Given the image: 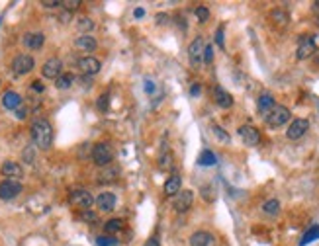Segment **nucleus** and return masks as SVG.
<instances>
[{
  "label": "nucleus",
  "mask_w": 319,
  "mask_h": 246,
  "mask_svg": "<svg viewBox=\"0 0 319 246\" xmlns=\"http://www.w3.org/2000/svg\"><path fill=\"white\" fill-rule=\"evenodd\" d=\"M70 203L74 205V207H78V209H90V205L94 203V198L90 196V192H86V190H76V192H72L70 194Z\"/></svg>",
  "instance_id": "obj_8"
},
{
  "label": "nucleus",
  "mask_w": 319,
  "mask_h": 246,
  "mask_svg": "<svg viewBox=\"0 0 319 246\" xmlns=\"http://www.w3.org/2000/svg\"><path fill=\"white\" fill-rule=\"evenodd\" d=\"M61 68H63L61 59L51 57L49 61H46V65L42 67V74H44L46 78H59V76H61Z\"/></svg>",
  "instance_id": "obj_12"
},
{
  "label": "nucleus",
  "mask_w": 319,
  "mask_h": 246,
  "mask_svg": "<svg viewBox=\"0 0 319 246\" xmlns=\"http://www.w3.org/2000/svg\"><path fill=\"white\" fill-rule=\"evenodd\" d=\"M72 82H74V76L72 74H61L59 78H55V86L59 90H67V88H70L72 86Z\"/></svg>",
  "instance_id": "obj_24"
},
{
  "label": "nucleus",
  "mask_w": 319,
  "mask_h": 246,
  "mask_svg": "<svg viewBox=\"0 0 319 246\" xmlns=\"http://www.w3.org/2000/svg\"><path fill=\"white\" fill-rule=\"evenodd\" d=\"M164 20H168V16H164V14H159V16H157V22L159 23H164Z\"/></svg>",
  "instance_id": "obj_47"
},
{
  "label": "nucleus",
  "mask_w": 319,
  "mask_h": 246,
  "mask_svg": "<svg viewBox=\"0 0 319 246\" xmlns=\"http://www.w3.org/2000/svg\"><path fill=\"white\" fill-rule=\"evenodd\" d=\"M204 49H206L204 37H196L190 43V47H188V59H190L192 67H200L204 63Z\"/></svg>",
  "instance_id": "obj_3"
},
{
  "label": "nucleus",
  "mask_w": 319,
  "mask_h": 246,
  "mask_svg": "<svg viewBox=\"0 0 319 246\" xmlns=\"http://www.w3.org/2000/svg\"><path fill=\"white\" fill-rule=\"evenodd\" d=\"M2 104H4V108H6V110H14V112H16L24 102H22V98H20V94H18V92H12V90H10V92H6V94H4Z\"/></svg>",
  "instance_id": "obj_18"
},
{
  "label": "nucleus",
  "mask_w": 319,
  "mask_h": 246,
  "mask_svg": "<svg viewBox=\"0 0 319 246\" xmlns=\"http://www.w3.org/2000/svg\"><path fill=\"white\" fill-rule=\"evenodd\" d=\"M272 20L276 23H280V25H286V23H288V14H286V12H282V10H274Z\"/></svg>",
  "instance_id": "obj_31"
},
{
  "label": "nucleus",
  "mask_w": 319,
  "mask_h": 246,
  "mask_svg": "<svg viewBox=\"0 0 319 246\" xmlns=\"http://www.w3.org/2000/svg\"><path fill=\"white\" fill-rule=\"evenodd\" d=\"M145 246H159V241H157V237H151L147 243H145Z\"/></svg>",
  "instance_id": "obj_43"
},
{
  "label": "nucleus",
  "mask_w": 319,
  "mask_h": 246,
  "mask_svg": "<svg viewBox=\"0 0 319 246\" xmlns=\"http://www.w3.org/2000/svg\"><path fill=\"white\" fill-rule=\"evenodd\" d=\"M120 245V241H116L114 237H98L96 239V246H118Z\"/></svg>",
  "instance_id": "obj_30"
},
{
  "label": "nucleus",
  "mask_w": 319,
  "mask_h": 246,
  "mask_svg": "<svg viewBox=\"0 0 319 246\" xmlns=\"http://www.w3.org/2000/svg\"><path fill=\"white\" fill-rule=\"evenodd\" d=\"M0 172H2V174H4L8 180H16V182H18V178H22L24 176L22 166H20L18 162H12V160L4 162V164H2V168H0Z\"/></svg>",
  "instance_id": "obj_14"
},
{
  "label": "nucleus",
  "mask_w": 319,
  "mask_h": 246,
  "mask_svg": "<svg viewBox=\"0 0 319 246\" xmlns=\"http://www.w3.org/2000/svg\"><path fill=\"white\" fill-rule=\"evenodd\" d=\"M68 18H70V16H68V12H67V14H63V16H61V20H63V22H68Z\"/></svg>",
  "instance_id": "obj_48"
},
{
  "label": "nucleus",
  "mask_w": 319,
  "mask_h": 246,
  "mask_svg": "<svg viewBox=\"0 0 319 246\" xmlns=\"http://www.w3.org/2000/svg\"><path fill=\"white\" fill-rule=\"evenodd\" d=\"M318 25H319V18H318Z\"/></svg>",
  "instance_id": "obj_49"
},
{
  "label": "nucleus",
  "mask_w": 319,
  "mask_h": 246,
  "mask_svg": "<svg viewBox=\"0 0 319 246\" xmlns=\"http://www.w3.org/2000/svg\"><path fill=\"white\" fill-rule=\"evenodd\" d=\"M216 43L220 45L222 49L226 47V43H224V25H220V27H218V31H216Z\"/></svg>",
  "instance_id": "obj_36"
},
{
  "label": "nucleus",
  "mask_w": 319,
  "mask_h": 246,
  "mask_svg": "<svg viewBox=\"0 0 319 246\" xmlns=\"http://www.w3.org/2000/svg\"><path fill=\"white\" fill-rule=\"evenodd\" d=\"M145 92H147V94L155 92V82H153V80H145Z\"/></svg>",
  "instance_id": "obj_41"
},
{
  "label": "nucleus",
  "mask_w": 319,
  "mask_h": 246,
  "mask_svg": "<svg viewBox=\"0 0 319 246\" xmlns=\"http://www.w3.org/2000/svg\"><path fill=\"white\" fill-rule=\"evenodd\" d=\"M316 39L312 37V35H302L300 37V43H298V51H296V57L300 61H304V59H308V57H312L314 53H316Z\"/></svg>",
  "instance_id": "obj_5"
},
{
  "label": "nucleus",
  "mask_w": 319,
  "mask_h": 246,
  "mask_svg": "<svg viewBox=\"0 0 319 246\" xmlns=\"http://www.w3.org/2000/svg\"><path fill=\"white\" fill-rule=\"evenodd\" d=\"M32 137H34V143L40 147V149H49L51 143H53V127L47 119H36L34 125H32Z\"/></svg>",
  "instance_id": "obj_1"
},
{
  "label": "nucleus",
  "mask_w": 319,
  "mask_h": 246,
  "mask_svg": "<svg viewBox=\"0 0 319 246\" xmlns=\"http://www.w3.org/2000/svg\"><path fill=\"white\" fill-rule=\"evenodd\" d=\"M218 162V158H216V155L212 153V151H204L202 155H200V158H198V164L200 166H214Z\"/></svg>",
  "instance_id": "obj_26"
},
{
  "label": "nucleus",
  "mask_w": 319,
  "mask_h": 246,
  "mask_svg": "<svg viewBox=\"0 0 319 246\" xmlns=\"http://www.w3.org/2000/svg\"><path fill=\"white\" fill-rule=\"evenodd\" d=\"M262 211H264L266 215H270V217L278 215V211H280V202H278V200H268V202L262 205Z\"/></svg>",
  "instance_id": "obj_27"
},
{
  "label": "nucleus",
  "mask_w": 319,
  "mask_h": 246,
  "mask_svg": "<svg viewBox=\"0 0 319 246\" xmlns=\"http://www.w3.org/2000/svg\"><path fill=\"white\" fill-rule=\"evenodd\" d=\"M26 115H28V108H24V104H22V106L16 110V117H18V119H24Z\"/></svg>",
  "instance_id": "obj_40"
},
{
  "label": "nucleus",
  "mask_w": 319,
  "mask_h": 246,
  "mask_svg": "<svg viewBox=\"0 0 319 246\" xmlns=\"http://www.w3.org/2000/svg\"><path fill=\"white\" fill-rule=\"evenodd\" d=\"M190 94H192V96H198V94H200V84H194L192 90H190Z\"/></svg>",
  "instance_id": "obj_45"
},
{
  "label": "nucleus",
  "mask_w": 319,
  "mask_h": 246,
  "mask_svg": "<svg viewBox=\"0 0 319 246\" xmlns=\"http://www.w3.org/2000/svg\"><path fill=\"white\" fill-rule=\"evenodd\" d=\"M196 18H198V22H208V18H210V10L206 8V6H198L196 8Z\"/></svg>",
  "instance_id": "obj_33"
},
{
  "label": "nucleus",
  "mask_w": 319,
  "mask_h": 246,
  "mask_svg": "<svg viewBox=\"0 0 319 246\" xmlns=\"http://www.w3.org/2000/svg\"><path fill=\"white\" fill-rule=\"evenodd\" d=\"M96 205H98L100 211H112L116 207V196L110 192H104L96 198Z\"/></svg>",
  "instance_id": "obj_17"
},
{
  "label": "nucleus",
  "mask_w": 319,
  "mask_h": 246,
  "mask_svg": "<svg viewBox=\"0 0 319 246\" xmlns=\"http://www.w3.org/2000/svg\"><path fill=\"white\" fill-rule=\"evenodd\" d=\"M312 10H314V14H316V16H318V18H319V0H316V2H314V6H312Z\"/></svg>",
  "instance_id": "obj_46"
},
{
  "label": "nucleus",
  "mask_w": 319,
  "mask_h": 246,
  "mask_svg": "<svg viewBox=\"0 0 319 246\" xmlns=\"http://www.w3.org/2000/svg\"><path fill=\"white\" fill-rule=\"evenodd\" d=\"M18 194H22V184L16 182V180H4L0 184V200L8 202V200H14Z\"/></svg>",
  "instance_id": "obj_6"
},
{
  "label": "nucleus",
  "mask_w": 319,
  "mask_h": 246,
  "mask_svg": "<svg viewBox=\"0 0 319 246\" xmlns=\"http://www.w3.org/2000/svg\"><path fill=\"white\" fill-rule=\"evenodd\" d=\"M134 16H136V18H143V16H145V10H143V8H136Z\"/></svg>",
  "instance_id": "obj_44"
},
{
  "label": "nucleus",
  "mask_w": 319,
  "mask_h": 246,
  "mask_svg": "<svg viewBox=\"0 0 319 246\" xmlns=\"http://www.w3.org/2000/svg\"><path fill=\"white\" fill-rule=\"evenodd\" d=\"M239 135H241V139H243V143H245L247 147H256V145L260 143V133H258L256 127H252V125L239 127Z\"/></svg>",
  "instance_id": "obj_11"
},
{
  "label": "nucleus",
  "mask_w": 319,
  "mask_h": 246,
  "mask_svg": "<svg viewBox=\"0 0 319 246\" xmlns=\"http://www.w3.org/2000/svg\"><path fill=\"white\" fill-rule=\"evenodd\" d=\"M118 176H120V168H118V166H112V164H108V166H104V170L100 172L98 180H100L102 184H110V182H116Z\"/></svg>",
  "instance_id": "obj_20"
},
{
  "label": "nucleus",
  "mask_w": 319,
  "mask_h": 246,
  "mask_svg": "<svg viewBox=\"0 0 319 246\" xmlns=\"http://www.w3.org/2000/svg\"><path fill=\"white\" fill-rule=\"evenodd\" d=\"M190 246H218L216 237L208 231H198L190 237Z\"/></svg>",
  "instance_id": "obj_13"
},
{
  "label": "nucleus",
  "mask_w": 319,
  "mask_h": 246,
  "mask_svg": "<svg viewBox=\"0 0 319 246\" xmlns=\"http://www.w3.org/2000/svg\"><path fill=\"white\" fill-rule=\"evenodd\" d=\"M318 63H319V59H318Z\"/></svg>",
  "instance_id": "obj_50"
},
{
  "label": "nucleus",
  "mask_w": 319,
  "mask_h": 246,
  "mask_svg": "<svg viewBox=\"0 0 319 246\" xmlns=\"http://www.w3.org/2000/svg\"><path fill=\"white\" fill-rule=\"evenodd\" d=\"M122 227H124V223H122L120 219H110L108 223L104 225V233L110 237V235H114V233H120V231H122Z\"/></svg>",
  "instance_id": "obj_28"
},
{
  "label": "nucleus",
  "mask_w": 319,
  "mask_h": 246,
  "mask_svg": "<svg viewBox=\"0 0 319 246\" xmlns=\"http://www.w3.org/2000/svg\"><path fill=\"white\" fill-rule=\"evenodd\" d=\"M180 186H182V180L178 174H172L170 178H166L164 182V194L166 196H176L180 192Z\"/></svg>",
  "instance_id": "obj_19"
},
{
  "label": "nucleus",
  "mask_w": 319,
  "mask_h": 246,
  "mask_svg": "<svg viewBox=\"0 0 319 246\" xmlns=\"http://www.w3.org/2000/svg\"><path fill=\"white\" fill-rule=\"evenodd\" d=\"M308 129H310V121H308V119H294V121L290 123L286 135H288V139L296 141V139H302Z\"/></svg>",
  "instance_id": "obj_10"
},
{
  "label": "nucleus",
  "mask_w": 319,
  "mask_h": 246,
  "mask_svg": "<svg viewBox=\"0 0 319 246\" xmlns=\"http://www.w3.org/2000/svg\"><path fill=\"white\" fill-rule=\"evenodd\" d=\"M61 6H63L65 10H74V8L80 6V2H78V0H65V2H61Z\"/></svg>",
  "instance_id": "obj_37"
},
{
  "label": "nucleus",
  "mask_w": 319,
  "mask_h": 246,
  "mask_svg": "<svg viewBox=\"0 0 319 246\" xmlns=\"http://www.w3.org/2000/svg\"><path fill=\"white\" fill-rule=\"evenodd\" d=\"M204 63H206V65H212V63H214V47H212V45H206Z\"/></svg>",
  "instance_id": "obj_35"
},
{
  "label": "nucleus",
  "mask_w": 319,
  "mask_h": 246,
  "mask_svg": "<svg viewBox=\"0 0 319 246\" xmlns=\"http://www.w3.org/2000/svg\"><path fill=\"white\" fill-rule=\"evenodd\" d=\"M76 47L82 51H94L96 49V39L92 35H80L76 37Z\"/></svg>",
  "instance_id": "obj_23"
},
{
  "label": "nucleus",
  "mask_w": 319,
  "mask_h": 246,
  "mask_svg": "<svg viewBox=\"0 0 319 246\" xmlns=\"http://www.w3.org/2000/svg\"><path fill=\"white\" fill-rule=\"evenodd\" d=\"M80 219H82V221H88V223H94V221L98 219V215H96L94 211H90V209H84V211L80 213Z\"/></svg>",
  "instance_id": "obj_34"
},
{
  "label": "nucleus",
  "mask_w": 319,
  "mask_h": 246,
  "mask_svg": "<svg viewBox=\"0 0 319 246\" xmlns=\"http://www.w3.org/2000/svg\"><path fill=\"white\" fill-rule=\"evenodd\" d=\"M32 68H34V59H32L30 55H18V57L12 61V70H14V74H18V76L28 74Z\"/></svg>",
  "instance_id": "obj_9"
},
{
  "label": "nucleus",
  "mask_w": 319,
  "mask_h": 246,
  "mask_svg": "<svg viewBox=\"0 0 319 246\" xmlns=\"http://www.w3.org/2000/svg\"><path fill=\"white\" fill-rule=\"evenodd\" d=\"M264 119L270 127H282L290 119V110L284 108V106H274L272 110L264 115Z\"/></svg>",
  "instance_id": "obj_4"
},
{
  "label": "nucleus",
  "mask_w": 319,
  "mask_h": 246,
  "mask_svg": "<svg viewBox=\"0 0 319 246\" xmlns=\"http://www.w3.org/2000/svg\"><path fill=\"white\" fill-rule=\"evenodd\" d=\"M112 158H114V151H112V147H110L108 143H98V145H94V149H92V160H94V164H98V166H108V164H112Z\"/></svg>",
  "instance_id": "obj_2"
},
{
  "label": "nucleus",
  "mask_w": 319,
  "mask_h": 246,
  "mask_svg": "<svg viewBox=\"0 0 319 246\" xmlns=\"http://www.w3.org/2000/svg\"><path fill=\"white\" fill-rule=\"evenodd\" d=\"M42 6H46V8H55V6H61V2H59V0H44Z\"/></svg>",
  "instance_id": "obj_39"
},
{
  "label": "nucleus",
  "mask_w": 319,
  "mask_h": 246,
  "mask_svg": "<svg viewBox=\"0 0 319 246\" xmlns=\"http://www.w3.org/2000/svg\"><path fill=\"white\" fill-rule=\"evenodd\" d=\"M92 27H94V22H92L90 18H80L78 20V29L82 31V35H88V31H90Z\"/></svg>",
  "instance_id": "obj_29"
},
{
  "label": "nucleus",
  "mask_w": 319,
  "mask_h": 246,
  "mask_svg": "<svg viewBox=\"0 0 319 246\" xmlns=\"http://www.w3.org/2000/svg\"><path fill=\"white\" fill-rule=\"evenodd\" d=\"M212 131H214V135L222 141V143H229V135L220 127V125H212Z\"/></svg>",
  "instance_id": "obj_32"
},
{
  "label": "nucleus",
  "mask_w": 319,
  "mask_h": 246,
  "mask_svg": "<svg viewBox=\"0 0 319 246\" xmlns=\"http://www.w3.org/2000/svg\"><path fill=\"white\" fill-rule=\"evenodd\" d=\"M24 43L30 49H42V45L46 43V35L44 33H28L24 37Z\"/></svg>",
  "instance_id": "obj_21"
},
{
  "label": "nucleus",
  "mask_w": 319,
  "mask_h": 246,
  "mask_svg": "<svg viewBox=\"0 0 319 246\" xmlns=\"http://www.w3.org/2000/svg\"><path fill=\"white\" fill-rule=\"evenodd\" d=\"M192 202H194V194L190 190H182L176 194L174 202H172V207L176 213H186L190 207H192Z\"/></svg>",
  "instance_id": "obj_7"
},
{
  "label": "nucleus",
  "mask_w": 319,
  "mask_h": 246,
  "mask_svg": "<svg viewBox=\"0 0 319 246\" xmlns=\"http://www.w3.org/2000/svg\"><path fill=\"white\" fill-rule=\"evenodd\" d=\"M78 68H80L84 74L92 76V74H96V72L102 68V65H100V61L94 59V57H82V59L78 61Z\"/></svg>",
  "instance_id": "obj_15"
},
{
  "label": "nucleus",
  "mask_w": 319,
  "mask_h": 246,
  "mask_svg": "<svg viewBox=\"0 0 319 246\" xmlns=\"http://www.w3.org/2000/svg\"><path fill=\"white\" fill-rule=\"evenodd\" d=\"M214 98H216V104L220 108H231L233 106V96L226 88H222V86L214 88Z\"/></svg>",
  "instance_id": "obj_16"
},
{
  "label": "nucleus",
  "mask_w": 319,
  "mask_h": 246,
  "mask_svg": "<svg viewBox=\"0 0 319 246\" xmlns=\"http://www.w3.org/2000/svg\"><path fill=\"white\" fill-rule=\"evenodd\" d=\"M256 106H258V112L266 115L276 104H274V98L270 94H262V96H258V104H256Z\"/></svg>",
  "instance_id": "obj_22"
},
{
  "label": "nucleus",
  "mask_w": 319,
  "mask_h": 246,
  "mask_svg": "<svg viewBox=\"0 0 319 246\" xmlns=\"http://www.w3.org/2000/svg\"><path fill=\"white\" fill-rule=\"evenodd\" d=\"M316 239H319V227L318 225H314L304 237H302V241H300V246H306V245H310V243H314Z\"/></svg>",
  "instance_id": "obj_25"
},
{
  "label": "nucleus",
  "mask_w": 319,
  "mask_h": 246,
  "mask_svg": "<svg viewBox=\"0 0 319 246\" xmlns=\"http://www.w3.org/2000/svg\"><path fill=\"white\" fill-rule=\"evenodd\" d=\"M98 110H102V112L108 110V94H104V96L98 98Z\"/></svg>",
  "instance_id": "obj_38"
},
{
  "label": "nucleus",
  "mask_w": 319,
  "mask_h": 246,
  "mask_svg": "<svg viewBox=\"0 0 319 246\" xmlns=\"http://www.w3.org/2000/svg\"><path fill=\"white\" fill-rule=\"evenodd\" d=\"M32 90H36V92H44V84H42L40 80H34V82H32Z\"/></svg>",
  "instance_id": "obj_42"
}]
</instances>
